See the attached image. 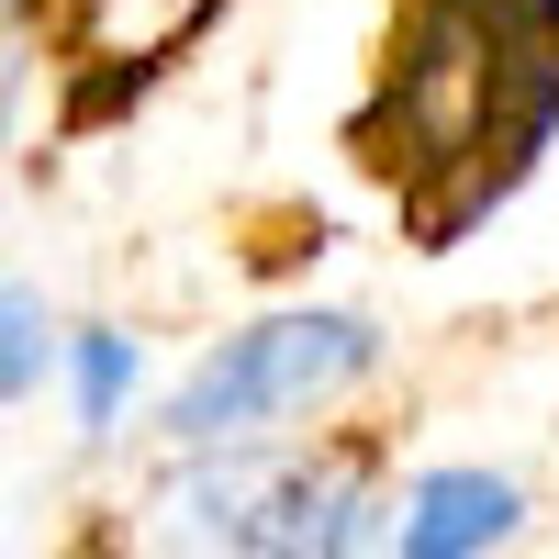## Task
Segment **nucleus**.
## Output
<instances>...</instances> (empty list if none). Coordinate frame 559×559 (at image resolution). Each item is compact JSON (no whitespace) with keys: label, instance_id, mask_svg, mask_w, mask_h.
Returning <instances> with one entry per match:
<instances>
[{"label":"nucleus","instance_id":"obj_1","mask_svg":"<svg viewBox=\"0 0 559 559\" xmlns=\"http://www.w3.org/2000/svg\"><path fill=\"white\" fill-rule=\"evenodd\" d=\"M369 358H381V324L369 313H269V324H247V336H224L191 381L168 392V437L191 459L247 448L269 426H292V414L336 403Z\"/></svg>","mask_w":559,"mask_h":559},{"label":"nucleus","instance_id":"obj_2","mask_svg":"<svg viewBox=\"0 0 559 559\" xmlns=\"http://www.w3.org/2000/svg\"><path fill=\"white\" fill-rule=\"evenodd\" d=\"M515 526H526V492L503 471H426V481H403V503H392L369 559H481Z\"/></svg>","mask_w":559,"mask_h":559},{"label":"nucleus","instance_id":"obj_3","mask_svg":"<svg viewBox=\"0 0 559 559\" xmlns=\"http://www.w3.org/2000/svg\"><path fill=\"white\" fill-rule=\"evenodd\" d=\"M68 369H79V426L112 437L123 426V392H134V336H79Z\"/></svg>","mask_w":559,"mask_h":559},{"label":"nucleus","instance_id":"obj_4","mask_svg":"<svg viewBox=\"0 0 559 559\" xmlns=\"http://www.w3.org/2000/svg\"><path fill=\"white\" fill-rule=\"evenodd\" d=\"M0 324H12V347H0V381H12V403H23V392H34V369H45V302L12 292V313H0Z\"/></svg>","mask_w":559,"mask_h":559}]
</instances>
